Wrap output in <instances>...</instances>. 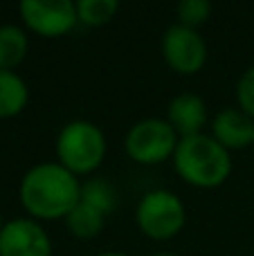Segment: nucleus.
Returning a JSON list of instances; mask_svg holds the SVG:
<instances>
[{
  "mask_svg": "<svg viewBox=\"0 0 254 256\" xmlns=\"http://www.w3.org/2000/svg\"><path fill=\"white\" fill-rule=\"evenodd\" d=\"M81 200V184L72 171L58 162L32 166L20 182V202L32 216L52 220L66 218Z\"/></svg>",
  "mask_w": 254,
  "mask_h": 256,
  "instance_id": "f257e3e1",
  "label": "nucleus"
},
{
  "mask_svg": "<svg viewBox=\"0 0 254 256\" xmlns=\"http://www.w3.org/2000/svg\"><path fill=\"white\" fill-rule=\"evenodd\" d=\"M174 166L184 182L200 189L223 184L232 173V158L223 144L212 135L182 137L176 146Z\"/></svg>",
  "mask_w": 254,
  "mask_h": 256,
  "instance_id": "f03ea898",
  "label": "nucleus"
},
{
  "mask_svg": "<svg viewBox=\"0 0 254 256\" xmlns=\"http://www.w3.org/2000/svg\"><path fill=\"white\" fill-rule=\"evenodd\" d=\"M58 164L79 173H92L106 158V137L104 130L92 122L74 120L68 122L56 137Z\"/></svg>",
  "mask_w": 254,
  "mask_h": 256,
  "instance_id": "7ed1b4c3",
  "label": "nucleus"
},
{
  "mask_svg": "<svg viewBox=\"0 0 254 256\" xmlns=\"http://www.w3.org/2000/svg\"><path fill=\"white\" fill-rule=\"evenodd\" d=\"M135 220L148 238L169 240L184 225V204L174 191L153 189L138 202Z\"/></svg>",
  "mask_w": 254,
  "mask_h": 256,
  "instance_id": "20e7f679",
  "label": "nucleus"
},
{
  "mask_svg": "<svg viewBox=\"0 0 254 256\" xmlns=\"http://www.w3.org/2000/svg\"><path fill=\"white\" fill-rule=\"evenodd\" d=\"M178 132L166 120L148 117L126 132V153L140 164H158L176 153Z\"/></svg>",
  "mask_w": 254,
  "mask_h": 256,
  "instance_id": "39448f33",
  "label": "nucleus"
},
{
  "mask_svg": "<svg viewBox=\"0 0 254 256\" xmlns=\"http://www.w3.org/2000/svg\"><path fill=\"white\" fill-rule=\"evenodd\" d=\"M164 61L180 74H194L207 61V45L198 30L187 25H171L162 36Z\"/></svg>",
  "mask_w": 254,
  "mask_h": 256,
  "instance_id": "423d86ee",
  "label": "nucleus"
},
{
  "mask_svg": "<svg viewBox=\"0 0 254 256\" xmlns=\"http://www.w3.org/2000/svg\"><path fill=\"white\" fill-rule=\"evenodd\" d=\"M20 16L40 36H61L76 25V4L70 0H22Z\"/></svg>",
  "mask_w": 254,
  "mask_h": 256,
  "instance_id": "0eeeda50",
  "label": "nucleus"
},
{
  "mask_svg": "<svg viewBox=\"0 0 254 256\" xmlns=\"http://www.w3.org/2000/svg\"><path fill=\"white\" fill-rule=\"evenodd\" d=\"M0 256H52V240L36 220L16 218L0 230Z\"/></svg>",
  "mask_w": 254,
  "mask_h": 256,
  "instance_id": "6e6552de",
  "label": "nucleus"
},
{
  "mask_svg": "<svg viewBox=\"0 0 254 256\" xmlns=\"http://www.w3.org/2000/svg\"><path fill=\"white\" fill-rule=\"evenodd\" d=\"M212 137L228 150L254 144V120L241 108H223L212 122Z\"/></svg>",
  "mask_w": 254,
  "mask_h": 256,
  "instance_id": "1a4fd4ad",
  "label": "nucleus"
},
{
  "mask_svg": "<svg viewBox=\"0 0 254 256\" xmlns=\"http://www.w3.org/2000/svg\"><path fill=\"white\" fill-rule=\"evenodd\" d=\"M169 122L178 137H194L200 135L202 126L207 124V108L198 94L194 92H182L178 97L171 99L169 104Z\"/></svg>",
  "mask_w": 254,
  "mask_h": 256,
  "instance_id": "9d476101",
  "label": "nucleus"
},
{
  "mask_svg": "<svg viewBox=\"0 0 254 256\" xmlns=\"http://www.w3.org/2000/svg\"><path fill=\"white\" fill-rule=\"evenodd\" d=\"M30 99L27 84L12 70H0V117H12L25 108Z\"/></svg>",
  "mask_w": 254,
  "mask_h": 256,
  "instance_id": "9b49d317",
  "label": "nucleus"
},
{
  "mask_svg": "<svg viewBox=\"0 0 254 256\" xmlns=\"http://www.w3.org/2000/svg\"><path fill=\"white\" fill-rule=\"evenodd\" d=\"M66 225L79 238H92L106 225V214L79 200V204L66 216Z\"/></svg>",
  "mask_w": 254,
  "mask_h": 256,
  "instance_id": "f8f14e48",
  "label": "nucleus"
},
{
  "mask_svg": "<svg viewBox=\"0 0 254 256\" xmlns=\"http://www.w3.org/2000/svg\"><path fill=\"white\" fill-rule=\"evenodd\" d=\"M27 36L18 25L0 27V70H12L25 58Z\"/></svg>",
  "mask_w": 254,
  "mask_h": 256,
  "instance_id": "ddd939ff",
  "label": "nucleus"
},
{
  "mask_svg": "<svg viewBox=\"0 0 254 256\" xmlns=\"http://www.w3.org/2000/svg\"><path fill=\"white\" fill-rule=\"evenodd\" d=\"M81 202L90 204L108 216L117 207V191L106 178H92L81 184Z\"/></svg>",
  "mask_w": 254,
  "mask_h": 256,
  "instance_id": "4468645a",
  "label": "nucleus"
},
{
  "mask_svg": "<svg viewBox=\"0 0 254 256\" xmlns=\"http://www.w3.org/2000/svg\"><path fill=\"white\" fill-rule=\"evenodd\" d=\"M76 4V16L84 25H106L120 9L117 0H79Z\"/></svg>",
  "mask_w": 254,
  "mask_h": 256,
  "instance_id": "2eb2a0df",
  "label": "nucleus"
},
{
  "mask_svg": "<svg viewBox=\"0 0 254 256\" xmlns=\"http://www.w3.org/2000/svg\"><path fill=\"white\" fill-rule=\"evenodd\" d=\"M212 14V2L210 0H182L178 4V18H180V25H187L196 30L198 25L210 18Z\"/></svg>",
  "mask_w": 254,
  "mask_h": 256,
  "instance_id": "dca6fc26",
  "label": "nucleus"
},
{
  "mask_svg": "<svg viewBox=\"0 0 254 256\" xmlns=\"http://www.w3.org/2000/svg\"><path fill=\"white\" fill-rule=\"evenodd\" d=\"M236 99H238V108L254 120V66L248 68L241 74V79H238Z\"/></svg>",
  "mask_w": 254,
  "mask_h": 256,
  "instance_id": "f3484780",
  "label": "nucleus"
},
{
  "mask_svg": "<svg viewBox=\"0 0 254 256\" xmlns=\"http://www.w3.org/2000/svg\"><path fill=\"white\" fill-rule=\"evenodd\" d=\"M97 256H128L124 252H104V254H97Z\"/></svg>",
  "mask_w": 254,
  "mask_h": 256,
  "instance_id": "a211bd4d",
  "label": "nucleus"
},
{
  "mask_svg": "<svg viewBox=\"0 0 254 256\" xmlns=\"http://www.w3.org/2000/svg\"><path fill=\"white\" fill-rule=\"evenodd\" d=\"M153 256H176V254H153Z\"/></svg>",
  "mask_w": 254,
  "mask_h": 256,
  "instance_id": "6ab92c4d",
  "label": "nucleus"
},
{
  "mask_svg": "<svg viewBox=\"0 0 254 256\" xmlns=\"http://www.w3.org/2000/svg\"><path fill=\"white\" fill-rule=\"evenodd\" d=\"M2 227H4V225H2V218H0V230H2Z\"/></svg>",
  "mask_w": 254,
  "mask_h": 256,
  "instance_id": "aec40b11",
  "label": "nucleus"
},
{
  "mask_svg": "<svg viewBox=\"0 0 254 256\" xmlns=\"http://www.w3.org/2000/svg\"><path fill=\"white\" fill-rule=\"evenodd\" d=\"M252 146H254V144H252Z\"/></svg>",
  "mask_w": 254,
  "mask_h": 256,
  "instance_id": "412c9836",
  "label": "nucleus"
}]
</instances>
